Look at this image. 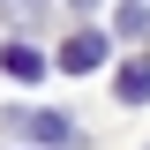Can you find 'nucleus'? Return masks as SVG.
<instances>
[{
	"instance_id": "1",
	"label": "nucleus",
	"mask_w": 150,
	"mask_h": 150,
	"mask_svg": "<svg viewBox=\"0 0 150 150\" xmlns=\"http://www.w3.org/2000/svg\"><path fill=\"white\" fill-rule=\"evenodd\" d=\"M8 128H15L23 143H38V150H68L75 143V120H68V112H15Z\"/></svg>"
},
{
	"instance_id": "2",
	"label": "nucleus",
	"mask_w": 150,
	"mask_h": 150,
	"mask_svg": "<svg viewBox=\"0 0 150 150\" xmlns=\"http://www.w3.org/2000/svg\"><path fill=\"white\" fill-rule=\"evenodd\" d=\"M53 60H60V75H90V68H105V38H98V30H75Z\"/></svg>"
},
{
	"instance_id": "3",
	"label": "nucleus",
	"mask_w": 150,
	"mask_h": 150,
	"mask_svg": "<svg viewBox=\"0 0 150 150\" xmlns=\"http://www.w3.org/2000/svg\"><path fill=\"white\" fill-rule=\"evenodd\" d=\"M0 68L15 75V83H45V53L38 45H0Z\"/></svg>"
},
{
	"instance_id": "4",
	"label": "nucleus",
	"mask_w": 150,
	"mask_h": 150,
	"mask_svg": "<svg viewBox=\"0 0 150 150\" xmlns=\"http://www.w3.org/2000/svg\"><path fill=\"white\" fill-rule=\"evenodd\" d=\"M112 98H120V105H143V98H150V60H128L120 83H112Z\"/></svg>"
},
{
	"instance_id": "5",
	"label": "nucleus",
	"mask_w": 150,
	"mask_h": 150,
	"mask_svg": "<svg viewBox=\"0 0 150 150\" xmlns=\"http://www.w3.org/2000/svg\"><path fill=\"white\" fill-rule=\"evenodd\" d=\"M120 38H135V45H150V8L135 0V8H120Z\"/></svg>"
},
{
	"instance_id": "6",
	"label": "nucleus",
	"mask_w": 150,
	"mask_h": 150,
	"mask_svg": "<svg viewBox=\"0 0 150 150\" xmlns=\"http://www.w3.org/2000/svg\"><path fill=\"white\" fill-rule=\"evenodd\" d=\"M68 8H75V15H90V8H98V0H68Z\"/></svg>"
}]
</instances>
